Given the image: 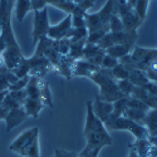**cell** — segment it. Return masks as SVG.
Returning a JSON list of instances; mask_svg holds the SVG:
<instances>
[{"mask_svg": "<svg viewBox=\"0 0 157 157\" xmlns=\"http://www.w3.org/2000/svg\"><path fill=\"white\" fill-rule=\"evenodd\" d=\"M11 0H0V20H2V33H0V35L4 38L5 42V50L2 57L4 59L5 67L9 71L15 68L18 63L24 58L11 28Z\"/></svg>", "mask_w": 157, "mask_h": 157, "instance_id": "cell-1", "label": "cell"}, {"mask_svg": "<svg viewBox=\"0 0 157 157\" xmlns=\"http://www.w3.org/2000/svg\"><path fill=\"white\" fill-rule=\"evenodd\" d=\"M83 133L87 141V148L102 150L104 146H111L113 143L104 123L93 112L92 101H87V118Z\"/></svg>", "mask_w": 157, "mask_h": 157, "instance_id": "cell-2", "label": "cell"}, {"mask_svg": "<svg viewBox=\"0 0 157 157\" xmlns=\"http://www.w3.org/2000/svg\"><path fill=\"white\" fill-rule=\"evenodd\" d=\"M117 5H118V0H107L106 5L94 14H88L87 13L84 15V20L88 33H92L99 29L109 30V19L114 13H117Z\"/></svg>", "mask_w": 157, "mask_h": 157, "instance_id": "cell-3", "label": "cell"}, {"mask_svg": "<svg viewBox=\"0 0 157 157\" xmlns=\"http://www.w3.org/2000/svg\"><path fill=\"white\" fill-rule=\"evenodd\" d=\"M104 126H106L107 129H112V131H128L137 140H146L150 137L148 131L146 129L145 126H142L129 118H126L123 116L121 117L109 116L107 121L104 122Z\"/></svg>", "mask_w": 157, "mask_h": 157, "instance_id": "cell-4", "label": "cell"}, {"mask_svg": "<svg viewBox=\"0 0 157 157\" xmlns=\"http://www.w3.org/2000/svg\"><path fill=\"white\" fill-rule=\"evenodd\" d=\"M129 56H131V71L141 69L146 72L147 68L150 67V64L157 59V49L133 47Z\"/></svg>", "mask_w": 157, "mask_h": 157, "instance_id": "cell-5", "label": "cell"}, {"mask_svg": "<svg viewBox=\"0 0 157 157\" xmlns=\"http://www.w3.org/2000/svg\"><path fill=\"white\" fill-rule=\"evenodd\" d=\"M136 40H137V30H123L118 33L109 32L101 39L97 45L101 49L106 50L109 47L120 45V44H133L135 45Z\"/></svg>", "mask_w": 157, "mask_h": 157, "instance_id": "cell-6", "label": "cell"}, {"mask_svg": "<svg viewBox=\"0 0 157 157\" xmlns=\"http://www.w3.org/2000/svg\"><path fill=\"white\" fill-rule=\"evenodd\" d=\"M117 14H118L124 30H137L141 27V19L136 14L133 8L128 6L127 4H118L117 5Z\"/></svg>", "mask_w": 157, "mask_h": 157, "instance_id": "cell-7", "label": "cell"}, {"mask_svg": "<svg viewBox=\"0 0 157 157\" xmlns=\"http://www.w3.org/2000/svg\"><path fill=\"white\" fill-rule=\"evenodd\" d=\"M49 18H48V8L42 10H34V28H33V42L36 44L38 40L43 36H47L49 29Z\"/></svg>", "mask_w": 157, "mask_h": 157, "instance_id": "cell-8", "label": "cell"}, {"mask_svg": "<svg viewBox=\"0 0 157 157\" xmlns=\"http://www.w3.org/2000/svg\"><path fill=\"white\" fill-rule=\"evenodd\" d=\"M98 97L104 101V102H109V103H114L116 101H118L126 96L122 94V92L120 90L118 86H117L116 81L113 78L104 81L101 86H99V94Z\"/></svg>", "mask_w": 157, "mask_h": 157, "instance_id": "cell-9", "label": "cell"}, {"mask_svg": "<svg viewBox=\"0 0 157 157\" xmlns=\"http://www.w3.org/2000/svg\"><path fill=\"white\" fill-rule=\"evenodd\" d=\"M38 136H39V128L38 127H33V128L24 131V132L20 136H18V138L9 146V150L18 153V155H21V152L27 148L30 145V142Z\"/></svg>", "mask_w": 157, "mask_h": 157, "instance_id": "cell-10", "label": "cell"}, {"mask_svg": "<svg viewBox=\"0 0 157 157\" xmlns=\"http://www.w3.org/2000/svg\"><path fill=\"white\" fill-rule=\"evenodd\" d=\"M71 29H72V15L68 14L59 24L54 25V27H49L47 36L52 39V40H60V39L68 38V33Z\"/></svg>", "mask_w": 157, "mask_h": 157, "instance_id": "cell-11", "label": "cell"}, {"mask_svg": "<svg viewBox=\"0 0 157 157\" xmlns=\"http://www.w3.org/2000/svg\"><path fill=\"white\" fill-rule=\"evenodd\" d=\"M27 118H28V114H27V112L24 111L23 106L8 111V114H6L5 120H4L5 123H6V131L10 132L13 128H15L20 123H23Z\"/></svg>", "mask_w": 157, "mask_h": 157, "instance_id": "cell-12", "label": "cell"}, {"mask_svg": "<svg viewBox=\"0 0 157 157\" xmlns=\"http://www.w3.org/2000/svg\"><path fill=\"white\" fill-rule=\"evenodd\" d=\"M92 108L94 114L98 117V118L104 123L107 121V118L111 116V113L113 112V103L109 102H104L102 101L98 96L94 98V101L92 102Z\"/></svg>", "mask_w": 157, "mask_h": 157, "instance_id": "cell-13", "label": "cell"}, {"mask_svg": "<svg viewBox=\"0 0 157 157\" xmlns=\"http://www.w3.org/2000/svg\"><path fill=\"white\" fill-rule=\"evenodd\" d=\"M101 67H96L92 63H89L84 59H78L73 63V71H72V75H83V77H89L92 73H94L97 69H99Z\"/></svg>", "mask_w": 157, "mask_h": 157, "instance_id": "cell-14", "label": "cell"}, {"mask_svg": "<svg viewBox=\"0 0 157 157\" xmlns=\"http://www.w3.org/2000/svg\"><path fill=\"white\" fill-rule=\"evenodd\" d=\"M43 102L40 99H32V98H25L24 104H23V108L24 111L27 112L28 116H32L33 118H36L40 113L42 108H43Z\"/></svg>", "mask_w": 157, "mask_h": 157, "instance_id": "cell-15", "label": "cell"}, {"mask_svg": "<svg viewBox=\"0 0 157 157\" xmlns=\"http://www.w3.org/2000/svg\"><path fill=\"white\" fill-rule=\"evenodd\" d=\"M133 44H120V45H113L106 49V54L116 58V59H121L122 57L129 54L133 49Z\"/></svg>", "mask_w": 157, "mask_h": 157, "instance_id": "cell-16", "label": "cell"}, {"mask_svg": "<svg viewBox=\"0 0 157 157\" xmlns=\"http://www.w3.org/2000/svg\"><path fill=\"white\" fill-rule=\"evenodd\" d=\"M142 126H145L148 131L150 137H153L157 131V109H150L146 112V116L143 118Z\"/></svg>", "mask_w": 157, "mask_h": 157, "instance_id": "cell-17", "label": "cell"}, {"mask_svg": "<svg viewBox=\"0 0 157 157\" xmlns=\"http://www.w3.org/2000/svg\"><path fill=\"white\" fill-rule=\"evenodd\" d=\"M128 81L135 87H143L145 84H147L150 82L146 72L141 71V69H132L129 75H128Z\"/></svg>", "mask_w": 157, "mask_h": 157, "instance_id": "cell-18", "label": "cell"}, {"mask_svg": "<svg viewBox=\"0 0 157 157\" xmlns=\"http://www.w3.org/2000/svg\"><path fill=\"white\" fill-rule=\"evenodd\" d=\"M30 10H33L30 0H17V4H15V18H17L18 21H23L25 15H27Z\"/></svg>", "mask_w": 157, "mask_h": 157, "instance_id": "cell-19", "label": "cell"}, {"mask_svg": "<svg viewBox=\"0 0 157 157\" xmlns=\"http://www.w3.org/2000/svg\"><path fill=\"white\" fill-rule=\"evenodd\" d=\"M18 79L19 78L9 69H5L4 72H2L0 73V92H3V90H8L9 86L13 84V83H15Z\"/></svg>", "mask_w": 157, "mask_h": 157, "instance_id": "cell-20", "label": "cell"}, {"mask_svg": "<svg viewBox=\"0 0 157 157\" xmlns=\"http://www.w3.org/2000/svg\"><path fill=\"white\" fill-rule=\"evenodd\" d=\"M145 116H146V112L138 111V109H133V108H129V107H126V109L123 112V117L132 120V121H135V122H137L140 124H142Z\"/></svg>", "mask_w": 157, "mask_h": 157, "instance_id": "cell-21", "label": "cell"}, {"mask_svg": "<svg viewBox=\"0 0 157 157\" xmlns=\"http://www.w3.org/2000/svg\"><path fill=\"white\" fill-rule=\"evenodd\" d=\"M45 2H47V4H50L58 9L64 10L67 14H72V11L75 6V4L69 2V0H45Z\"/></svg>", "mask_w": 157, "mask_h": 157, "instance_id": "cell-22", "label": "cell"}, {"mask_svg": "<svg viewBox=\"0 0 157 157\" xmlns=\"http://www.w3.org/2000/svg\"><path fill=\"white\" fill-rule=\"evenodd\" d=\"M39 88H40V98H42L43 104H48V106L52 107L53 103H52V93H50L49 86L42 78H40V81H39Z\"/></svg>", "mask_w": 157, "mask_h": 157, "instance_id": "cell-23", "label": "cell"}, {"mask_svg": "<svg viewBox=\"0 0 157 157\" xmlns=\"http://www.w3.org/2000/svg\"><path fill=\"white\" fill-rule=\"evenodd\" d=\"M20 156H23V157H40V153H39V136L35 137L30 142V145L21 152Z\"/></svg>", "mask_w": 157, "mask_h": 157, "instance_id": "cell-24", "label": "cell"}, {"mask_svg": "<svg viewBox=\"0 0 157 157\" xmlns=\"http://www.w3.org/2000/svg\"><path fill=\"white\" fill-rule=\"evenodd\" d=\"M111 74H112V77H113V79H114V81L128 79L129 71L124 67L123 64H121V63L118 62V64H117L113 69H111Z\"/></svg>", "mask_w": 157, "mask_h": 157, "instance_id": "cell-25", "label": "cell"}, {"mask_svg": "<svg viewBox=\"0 0 157 157\" xmlns=\"http://www.w3.org/2000/svg\"><path fill=\"white\" fill-rule=\"evenodd\" d=\"M151 0H137L136 2V5H135V11L136 14L138 15V18L141 19V21L143 23L146 19V15H147V9H148V4H150Z\"/></svg>", "mask_w": 157, "mask_h": 157, "instance_id": "cell-26", "label": "cell"}, {"mask_svg": "<svg viewBox=\"0 0 157 157\" xmlns=\"http://www.w3.org/2000/svg\"><path fill=\"white\" fill-rule=\"evenodd\" d=\"M102 49L97 45V44H90V43H86L84 48H83V59L89 62L93 57H96Z\"/></svg>", "mask_w": 157, "mask_h": 157, "instance_id": "cell-27", "label": "cell"}, {"mask_svg": "<svg viewBox=\"0 0 157 157\" xmlns=\"http://www.w3.org/2000/svg\"><path fill=\"white\" fill-rule=\"evenodd\" d=\"M127 107L129 108H133V109H138V111H143V112H148L151 108L147 106V104H145L142 101L137 99V98H133V97H127Z\"/></svg>", "mask_w": 157, "mask_h": 157, "instance_id": "cell-28", "label": "cell"}, {"mask_svg": "<svg viewBox=\"0 0 157 157\" xmlns=\"http://www.w3.org/2000/svg\"><path fill=\"white\" fill-rule=\"evenodd\" d=\"M124 28H123V24L118 17V14L117 13H114V14L109 19V32H113V33H118V32H123Z\"/></svg>", "mask_w": 157, "mask_h": 157, "instance_id": "cell-29", "label": "cell"}, {"mask_svg": "<svg viewBox=\"0 0 157 157\" xmlns=\"http://www.w3.org/2000/svg\"><path fill=\"white\" fill-rule=\"evenodd\" d=\"M116 83H117V86H118V88H120V90L122 92V94L123 96H126V97H129L131 94H132V90H133V88H135V86L131 83L128 79H121V81H116Z\"/></svg>", "mask_w": 157, "mask_h": 157, "instance_id": "cell-30", "label": "cell"}, {"mask_svg": "<svg viewBox=\"0 0 157 157\" xmlns=\"http://www.w3.org/2000/svg\"><path fill=\"white\" fill-rule=\"evenodd\" d=\"M30 79V75H25L23 78H19V79L9 86V89L8 90H20V89H25V87H27L28 82Z\"/></svg>", "mask_w": 157, "mask_h": 157, "instance_id": "cell-31", "label": "cell"}, {"mask_svg": "<svg viewBox=\"0 0 157 157\" xmlns=\"http://www.w3.org/2000/svg\"><path fill=\"white\" fill-rule=\"evenodd\" d=\"M117 64H118V59H116V58L106 54V56H104V58H103V60H102V63H101V68L111 71V69H113L116 67Z\"/></svg>", "mask_w": 157, "mask_h": 157, "instance_id": "cell-32", "label": "cell"}, {"mask_svg": "<svg viewBox=\"0 0 157 157\" xmlns=\"http://www.w3.org/2000/svg\"><path fill=\"white\" fill-rule=\"evenodd\" d=\"M84 27H86V20L83 17H73L72 15V28H84Z\"/></svg>", "mask_w": 157, "mask_h": 157, "instance_id": "cell-33", "label": "cell"}, {"mask_svg": "<svg viewBox=\"0 0 157 157\" xmlns=\"http://www.w3.org/2000/svg\"><path fill=\"white\" fill-rule=\"evenodd\" d=\"M54 157H78V153L68 152V151H64V150L57 148V150H56V155H54Z\"/></svg>", "mask_w": 157, "mask_h": 157, "instance_id": "cell-34", "label": "cell"}, {"mask_svg": "<svg viewBox=\"0 0 157 157\" xmlns=\"http://www.w3.org/2000/svg\"><path fill=\"white\" fill-rule=\"evenodd\" d=\"M4 50H5V42H4V38L0 35V57L3 56Z\"/></svg>", "mask_w": 157, "mask_h": 157, "instance_id": "cell-35", "label": "cell"}, {"mask_svg": "<svg viewBox=\"0 0 157 157\" xmlns=\"http://www.w3.org/2000/svg\"><path fill=\"white\" fill-rule=\"evenodd\" d=\"M6 114H8V111L4 107H2V104H0V120H5Z\"/></svg>", "mask_w": 157, "mask_h": 157, "instance_id": "cell-36", "label": "cell"}, {"mask_svg": "<svg viewBox=\"0 0 157 157\" xmlns=\"http://www.w3.org/2000/svg\"><path fill=\"white\" fill-rule=\"evenodd\" d=\"M136 2H137V0H126V4H127L128 6H131V8H135Z\"/></svg>", "mask_w": 157, "mask_h": 157, "instance_id": "cell-37", "label": "cell"}, {"mask_svg": "<svg viewBox=\"0 0 157 157\" xmlns=\"http://www.w3.org/2000/svg\"><path fill=\"white\" fill-rule=\"evenodd\" d=\"M129 157H140V156L137 155V152H136V151H133V150H132V151H131V153H129Z\"/></svg>", "mask_w": 157, "mask_h": 157, "instance_id": "cell-38", "label": "cell"}, {"mask_svg": "<svg viewBox=\"0 0 157 157\" xmlns=\"http://www.w3.org/2000/svg\"><path fill=\"white\" fill-rule=\"evenodd\" d=\"M71 2H72V3H74V4H78V3H81L82 0H71Z\"/></svg>", "mask_w": 157, "mask_h": 157, "instance_id": "cell-39", "label": "cell"}, {"mask_svg": "<svg viewBox=\"0 0 157 157\" xmlns=\"http://www.w3.org/2000/svg\"><path fill=\"white\" fill-rule=\"evenodd\" d=\"M118 4H126V0H118Z\"/></svg>", "mask_w": 157, "mask_h": 157, "instance_id": "cell-40", "label": "cell"}, {"mask_svg": "<svg viewBox=\"0 0 157 157\" xmlns=\"http://www.w3.org/2000/svg\"><path fill=\"white\" fill-rule=\"evenodd\" d=\"M0 33H2V20H0Z\"/></svg>", "mask_w": 157, "mask_h": 157, "instance_id": "cell-41", "label": "cell"}, {"mask_svg": "<svg viewBox=\"0 0 157 157\" xmlns=\"http://www.w3.org/2000/svg\"><path fill=\"white\" fill-rule=\"evenodd\" d=\"M4 71H5V69H0V73H2V72H4Z\"/></svg>", "mask_w": 157, "mask_h": 157, "instance_id": "cell-42", "label": "cell"}, {"mask_svg": "<svg viewBox=\"0 0 157 157\" xmlns=\"http://www.w3.org/2000/svg\"><path fill=\"white\" fill-rule=\"evenodd\" d=\"M155 136H157V131H156V133H155ZM155 136H153V137H155Z\"/></svg>", "mask_w": 157, "mask_h": 157, "instance_id": "cell-43", "label": "cell"}]
</instances>
